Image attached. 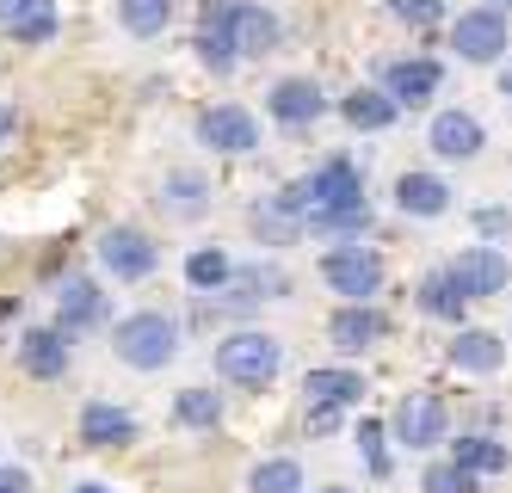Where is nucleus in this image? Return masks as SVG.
I'll return each mask as SVG.
<instances>
[{
  "label": "nucleus",
  "mask_w": 512,
  "mask_h": 493,
  "mask_svg": "<svg viewBox=\"0 0 512 493\" xmlns=\"http://www.w3.org/2000/svg\"><path fill=\"white\" fill-rule=\"evenodd\" d=\"M278 364H284V346L260 327H241L229 339H216V376L235 383V389H266L278 376Z\"/></svg>",
  "instance_id": "f257e3e1"
},
{
  "label": "nucleus",
  "mask_w": 512,
  "mask_h": 493,
  "mask_svg": "<svg viewBox=\"0 0 512 493\" xmlns=\"http://www.w3.org/2000/svg\"><path fill=\"white\" fill-rule=\"evenodd\" d=\"M112 352H118V364H130V370H167L173 352H179V327H173V315H161V309H142V315L118 321Z\"/></svg>",
  "instance_id": "f03ea898"
},
{
  "label": "nucleus",
  "mask_w": 512,
  "mask_h": 493,
  "mask_svg": "<svg viewBox=\"0 0 512 493\" xmlns=\"http://www.w3.org/2000/svg\"><path fill=\"white\" fill-rule=\"evenodd\" d=\"M321 278L334 284L346 302H371L383 290V253L377 247H334L321 259Z\"/></svg>",
  "instance_id": "7ed1b4c3"
},
{
  "label": "nucleus",
  "mask_w": 512,
  "mask_h": 493,
  "mask_svg": "<svg viewBox=\"0 0 512 493\" xmlns=\"http://www.w3.org/2000/svg\"><path fill=\"white\" fill-rule=\"evenodd\" d=\"M506 13L500 7H475V13H463L457 25H451V50L463 56V62H500L506 56Z\"/></svg>",
  "instance_id": "20e7f679"
},
{
  "label": "nucleus",
  "mask_w": 512,
  "mask_h": 493,
  "mask_svg": "<svg viewBox=\"0 0 512 493\" xmlns=\"http://www.w3.org/2000/svg\"><path fill=\"white\" fill-rule=\"evenodd\" d=\"M99 265H105L112 278L136 284V278L155 272V241L142 235V229H105V235H99Z\"/></svg>",
  "instance_id": "39448f33"
},
{
  "label": "nucleus",
  "mask_w": 512,
  "mask_h": 493,
  "mask_svg": "<svg viewBox=\"0 0 512 493\" xmlns=\"http://www.w3.org/2000/svg\"><path fill=\"white\" fill-rule=\"evenodd\" d=\"M395 438L408 444V450H432L438 438H445V401L414 389V395H401L395 401Z\"/></svg>",
  "instance_id": "423d86ee"
},
{
  "label": "nucleus",
  "mask_w": 512,
  "mask_h": 493,
  "mask_svg": "<svg viewBox=\"0 0 512 493\" xmlns=\"http://www.w3.org/2000/svg\"><path fill=\"white\" fill-rule=\"evenodd\" d=\"M198 136L216 155H253V148H260V124H253L241 105H210L198 118Z\"/></svg>",
  "instance_id": "0eeeda50"
},
{
  "label": "nucleus",
  "mask_w": 512,
  "mask_h": 493,
  "mask_svg": "<svg viewBox=\"0 0 512 493\" xmlns=\"http://www.w3.org/2000/svg\"><path fill=\"white\" fill-rule=\"evenodd\" d=\"M327 333H334L340 352H371V346H383V339H389V315L371 309V302H346Z\"/></svg>",
  "instance_id": "6e6552de"
},
{
  "label": "nucleus",
  "mask_w": 512,
  "mask_h": 493,
  "mask_svg": "<svg viewBox=\"0 0 512 493\" xmlns=\"http://www.w3.org/2000/svg\"><path fill=\"white\" fill-rule=\"evenodd\" d=\"M19 370L38 376V383L62 376V370H68V333H62V327H31V333L19 339Z\"/></svg>",
  "instance_id": "1a4fd4ad"
},
{
  "label": "nucleus",
  "mask_w": 512,
  "mask_h": 493,
  "mask_svg": "<svg viewBox=\"0 0 512 493\" xmlns=\"http://www.w3.org/2000/svg\"><path fill=\"white\" fill-rule=\"evenodd\" d=\"M99 321H105L99 284H93V278H68V284L56 290V327H62V333H87V327H99Z\"/></svg>",
  "instance_id": "9d476101"
},
{
  "label": "nucleus",
  "mask_w": 512,
  "mask_h": 493,
  "mask_svg": "<svg viewBox=\"0 0 512 493\" xmlns=\"http://www.w3.org/2000/svg\"><path fill=\"white\" fill-rule=\"evenodd\" d=\"M229 13H235V0H210L204 7V25H198V56H204V68H216V74H229L235 68V31H229Z\"/></svg>",
  "instance_id": "9b49d317"
},
{
  "label": "nucleus",
  "mask_w": 512,
  "mask_h": 493,
  "mask_svg": "<svg viewBox=\"0 0 512 493\" xmlns=\"http://www.w3.org/2000/svg\"><path fill=\"white\" fill-rule=\"evenodd\" d=\"M451 272L463 278V290H469V302H475V296H500L506 278H512V265H506L500 247H469V253L451 265Z\"/></svg>",
  "instance_id": "f8f14e48"
},
{
  "label": "nucleus",
  "mask_w": 512,
  "mask_h": 493,
  "mask_svg": "<svg viewBox=\"0 0 512 493\" xmlns=\"http://www.w3.org/2000/svg\"><path fill=\"white\" fill-rule=\"evenodd\" d=\"M414 296H420V315H432V321H463V309H469V290H463V278L451 265L445 272H426Z\"/></svg>",
  "instance_id": "ddd939ff"
},
{
  "label": "nucleus",
  "mask_w": 512,
  "mask_h": 493,
  "mask_svg": "<svg viewBox=\"0 0 512 493\" xmlns=\"http://www.w3.org/2000/svg\"><path fill=\"white\" fill-rule=\"evenodd\" d=\"M426 142H432L445 161H469L475 148H482V124H475L469 111H438L432 130H426Z\"/></svg>",
  "instance_id": "4468645a"
},
{
  "label": "nucleus",
  "mask_w": 512,
  "mask_h": 493,
  "mask_svg": "<svg viewBox=\"0 0 512 493\" xmlns=\"http://www.w3.org/2000/svg\"><path fill=\"white\" fill-rule=\"evenodd\" d=\"M438 62H389L383 68V93L395 99V105H414V99H432L438 93Z\"/></svg>",
  "instance_id": "2eb2a0df"
},
{
  "label": "nucleus",
  "mask_w": 512,
  "mask_h": 493,
  "mask_svg": "<svg viewBox=\"0 0 512 493\" xmlns=\"http://www.w3.org/2000/svg\"><path fill=\"white\" fill-rule=\"evenodd\" d=\"M229 31H235V50H241V56H266V50H278V19H272L266 7H247V0H235Z\"/></svg>",
  "instance_id": "dca6fc26"
},
{
  "label": "nucleus",
  "mask_w": 512,
  "mask_h": 493,
  "mask_svg": "<svg viewBox=\"0 0 512 493\" xmlns=\"http://www.w3.org/2000/svg\"><path fill=\"white\" fill-rule=\"evenodd\" d=\"M451 364L469 370V376H494L506 364V346H500V333H482V327H469L451 339Z\"/></svg>",
  "instance_id": "f3484780"
},
{
  "label": "nucleus",
  "mask_w": 512,
  "mask_h": 493,
  "mask_svg": "<svg viewBox=\"0 0 512 493\" xmlns=\"http://www.w3.org/2000/svg\"><path fill=\"white\" fill-rule=\"evenodd\" d=\"M358 395H364V376L358 370H309L303 376V401L309 407H340L346 413Z\"/></svg>",
  "instance_id": "a211bd4d"
},
{
  "label": "nucleus",
  "mask_w": 512,
  "mask_h": 493,
  "mask_svg": "<svg viewBox=\"0 0 512 493\" xmlns=\"http://www.w3.org/2000/svg\"><path fill=\"white\" fill-rule=\"evenodd\" d=\"M395 204L408 216H445L451 210V185L432 179V173H401L395 179Z\"/></svg>",
  "instance_id": "6ab92c4d"
},
{
  "label": "nucleus",
  "mask_w": 512,
  "mask_h": 493,
  "mask_svg": "<svg viewBox=\"0 0 512 493\" xmlns=\"http://www.w3.org/2000/svg\"><path fill=\"white\" fill-rule=\"evenodd\" d=\"M321 111H327V99H321L315 81H278L272 87V118L278 124H315Z\"/></svg>",
  "instance_id": "aec40b11"
},
{
  "label": "nucleus",
  "mask_w": 512,
  "mask_h": 493,
  "mask_svg": "<svg viewBox=\"0 0 512 493\" xmlns=\"http://www.w3.org/2000/svg\"><path fill=\"white\" fill-rule=\"evenodd\" d=\"M278 296H290V272H284V265H247V272H235V284H229L235 309H247V302H278Z\"/></svg>",
  "instance_id": "412c9836"
},
{
  "label": "nucleus",
  "mask_w": 512,
  "mask_h": 493,
  "mask_svg": "<svg viewBox=\"0 0 512 493\" xmlns=\"http://www.w3.org/2000/svg\"><path fill=\"white\" fill-rule=\"evenodd\" d=\"M451 463H457V469H469V475H506V469H512V450H506L500 438H482V432H469V438H457Z\"/></svg>",
  "instance_id": "4be33fe9"
},
{
  "label": "nucleus",
  "mask_w": 512,
  "mask_h": 493,
  "mask_svg": "<svg viewBox=\"0 0 512 493\" xmlns=\"http://www.w3.org/2000/svg\"><path fill=\"white\" fill-rule=\"evenodd\" d=\"M81 438L112 450V444H130V438H136V420H130L124 407H112V401H93V407L81 413Z\"/></svg>",
  "instance_id": "5701e85b"
},
{
  "label": "nucleus",
  "mask_w": 512,
  "mask_h": 493,
  "mask_svg": "<svg viewBox=\"0 0 512 493\" xmlns=\"http://www.w3.org/2000/svg\"><path fill=\"white\" fill-rule=\"evenodd\" d=\"M340 111H346V124H352V130H389L401 105H395L389 93H377V87H358V93L340 99Z\"/></svg>",
  "instance_id": "b1692460"
},
{
  "label": "nucleus",
  "mask_w": 512,
  "mask_h": 493,
  "mask_svg": "<svg viewBox=\"0 0 512 493\" xmlns=\"http://www.w3.org/2000/svg\"><path fill=\"white\" fill-rule=\"evenodd\" d=\"M173 420H179V426H192V432L223 426V395H216V389H179V401H173Z\"/></svg>",
  "instance_id": "393cba45"
},
{
  "label": "nucleus",
  "mask_w": 512,
  "mask_h": 493,
  "mask_svg": "<svg viewBox=\"0 0 512 493\" xmlns=\"http://www.w3.org/2000/svg\"><path fill=\"white\" fill-rule=\"evenodd\" d=\"M118 19H124V31H136V37H155V31H167V19H173V0H118Z\"/></svg>",
  "instance_id": "a878e982"
},
{
  "label": "nucleus",
  "mask_w": 512,
  "mask_h": 493,
  "mask_svg": "<svg viewBox=\"0 0 512 493\" xmlns=\"http://www.w3.org/2000/svg\"><path fill=\"white\" fill-rule=\"evenodd\" d=\"M247 493H303V469L290 463V457H272V463H260V469H253Z\"/></svg>",
  "instance_id": "bb28decb"
},
{
  "label": "nucleus",
  "mask_w": 512,
  "mask_h": 493,
  "mask_svg": "<svg viewBox=\"0 0 512 493\" xmlns=\"http://www.w3.org/2000/svg\"><path fill=\"white\" fill-rule=\"evenodd\" d=\"M204 192H210V185H204L198 173H173V179H167V210H173V216H204V210H210Z\"/></svg>",
  "instance_id": "cd10ccee"
},
{
  "label": "nucleus",
  "mask_w": 512,
  "mask_h": 493,
  "mask_svg": "<svg viewBox=\"0 0 512 493\" xmlns=\"http://www.w3.org/2000/svg\"><path fill=\"white\" fill-rule=\"evenodd\" d=\"M186 278H192L198 290H223V284H235V265H229V253L204 247V253H192V259H186Z\"/></svg>",
  "instance_id": "c85d7f7f"
},
{
  "label": "nucleus",
  "mask_w": 512,
  "mask_h": 493,
  "mask_svg": "<svg viewBox=\"0 0 512 493\" xmlns=\"http://www.w3.org/2000/svg\"><path fill=\"white\" fill-rule=\"evenodd\" d=\"M253 229H260L266 241H290V235L303 229V222H297V216H290V210L272 198V204H260V210H253Z\"/></svg>",
  "instance_id": "c756f323"
},
{
  "label": "nucleus",
  "mask_w": 512,
  "mask_h": 493,
  "mask_svg": "<svg viewBox=\"0 0 512 493\" xmlns=\"http://www.w3.org/2000/svg\"><path fill=\"white\" fill-rule=\"evenodd\" d=\"M50 31H56V7H50V0H38V7H31V13L13 25V37H19V44H44Z\"/></svg>",
  "instance_id": "7c9ffc66"
},
{
  "label": "nucleus",
  "mask_w": 512,
  "mask_h": 493,
  "mask_svg": "<svg viewBox=\"0 0 512 493\" xmlns=\"http://www.w3.org/2000/svg\"><path fill=\"white\" fill-rule=\"evenodd\" d=\"M389 13L401 19V25H438V19H445V0H389Z\"/></svg>",
  "instance_id": "2f4dec72"
},
{
  "label": "nucleus",
  "mask_w": 512,
  "mask_h": 493,
  "mask_svg": "<svg viewBox=\"0 0 512 493\" xmlns=\"http://www.w3.org/2000/svg\"><path fill=\"white\" fill-rule=\"evenodd\" d=\"M358 450H364V469H371V475H389V457H383V426H377V420H364V426H358Z\"/></svg>",
  "instance_id": "473e14b6"
},
{
  "label": "nucleus",
  "mask_w": 512,
  "mask_h": 493,
  "mask_svg": "<svg viewBox=\"0 0 512 493\" xmlns=\"http://www.w3.org/2000/svg\"><path fill=\"white\" fill-rule=\"evenodd\" d=\"M426 493H469V469H457V463H432V469H426Z\"/></svg>",
  "instance_id": "72a5a7b5"
},
{
  "label": "nucleus",
  "mask_w": 512,
  "mask_h": 493,
  "mask_svg": "<svg viewBox=\"0 0 512 493\" xmlns=\"http://www.w3.org/2000/svg\"><path fill=\"white\" fill-rule=\"evenodd\" d=\"M475 229H482V241H500L512 229V216L506 210H475Z\"/></svg>",
  "instance_id": "f704fd0d"
},
{
  "label": "nucleus",
  "mask_w": 512,
  "mask_h": 493,
  "mask_svg": "<svg viewBox=\"0 0 512 493\" xmlns=\"http://www.w3.org/2000/svg\"><path fill=\"white\" fill-rule=\"evenodd\" d=\"M31 7H38V0H0V25H7V31H13V25H19V19L31 13Z\"/></svg>",
  "instance_id": "c9c22d12"
},
{
  "label": "nucleus",
  "mask_w": 512,
  "mask_h": 493,
  "mask_svg": "<svg viewBox=\"0 0 512 493\" xmlns=\"http://www.w3.org/2000/svg\"><path fill=\"white\" fill-rule=\"evenodd\" d=\"M340 426V407H309V432H334Z\"/></svg>",
  "instance_id": "e433bc0d"
},
{
  "label": "nucleus",
  "mask_w": 512,
  "mask_h": 493,
  "mask_svg": "<svg viewBox=\"0 0 512 493\" xmlns=\"http://www.w3.org/2000/svg\"><path fill=\"white\" fill-rule=\"evenodd\" d=\"M13 130H19V111H13V105H0V142H7Z\"/></svg>",
  "instance_id": "4c0bfd02"
},
{
  "label": "nucleus",
  "mask_w": 512,
  "mask_h": 493,
  "mask_svg": "<svg viewBox=\"0 0 512 493\" xmlns=\"http://www.w3.org/2000/svg\"><path fill=\"white\" fill-rule=\"evenodd\" d=\"M0 493H25V475H13V469H0Z\"/></svg>",
  "instance_id": "58836bf2"
},
{
  "label": "nucleus",
  "mask_w": 512,
  "mask_h": 493,
  "mask_svg": "<svg viewBox=\"0 0 512 493\" xmlns=\"http://www.w3.org/2000/svg\"><path fill=\"white\" fill-rule=\"evenodd\" d=\"M75 493H112V487H99V481H81V487H75Z\"/></svg>",
  "instance_id": "ea45409f"
},
{
  "label": "nucleus",
  "mask_w": 512,
  "mask_h": 493,
  "mask_svg": "<svg viewBox=\"0 0 512 493\" xmlns=\"http://www.w3.org/2000/svg\"><path fill=\"white\" fill-rule=\"evenodd\" d=\"M321 493H352V487H321Z\"/></svg>",
  "instance_id": "a19ab883"
},
{
  "label": "nucleus",
  "mask_w": 512,
  "mask_h": 493,
  "mask_svg": "<svg viewBox=\"0 0 512 493\" xmlns=\"http://www.w3.org/2000/svg\"><path fill=\"white\" fill-rule=\"evenodd\" d=\"M506 93H512V68H506Z\"/></svg>",
  "instance_id": "79ce46f5"
},
{
  "label": "nucleus",
  "mask_w": 512,
  "mask_h": 493,
  "mask_svg": "<svg viewBox=\"0 0 512 493\" xmlns=\"http://www.w3.org/2000/svg\"><path fill=\"white\" fill-rule=\"evenodd\" d=\"M506 7H512V0H506Z\"/></svg>",
  "instance_id": "37998d69"
}]
</instances>
